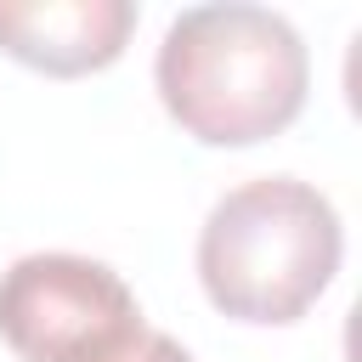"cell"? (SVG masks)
<instances>
[{
  "label": "cell",
  "instance_id": "obj_1",
  "mask_svg": "<svg viewBox=\"0 0 362 362\" xmlns=\"http://www.w3.org/2000/svg\"><path fill=\"white\" fill-rule=\"evenodd\" d=\"M311 57L272 6L221 0L181 11L153 62L164 113L204 147H249L288 130L305 107Z\"/></svg>",
  "mask_w": 362,
  "mask_h": 362
},
{
  "label": "cell",
  "instance_id": "obj_2",
  "mask_svg": "<svg viewBox=\"0 0 362 362\" xmlns=\"http://www.w3.org/2000/svg\"><path fill=\"white\" fill-rule=\"evenodd\" d=\"M345 232L334 204L294 175L232 187L198 232V283L215 311L260 328L300 322L334 283Z\"/></svg>",
  "mask_w": 362,
  "mask_h": 362
},
{
  "label": "cell",
  "instance_id": "obj_3",
  "mask_svg": "<svg viewBox=\"0 0 362 362\" xmlns=\"http://www.w3.org/2000/svg\"><path fill=\"white\" fill-rule=\"evenodd\" d=\"M141 328L130 283L90 255L45 249L0 272V339L23 362H113Z\"/></svg>",
  "mask_w": 362,
  "mask_h": 362
},
{
  "label": "cell",
  "instance_id": "obj_4",
  "mask_svg": "<svg viewBox=\"0 0 362 362\" xmlns=\"http://www.w3.org/2000/svg\"><path fill=\"white\" fill-rule=\"evenodd\" d=\"M136 28L130 0H0V45L40 74H96Z\"/></svg>",
  "mask_w": 362,
  "mask_h": 362
},
{
  "label": "cell",
  "instance_id": "obj_5",
  "mask_svg": "<svg viewBox=\"0 0 362 362\" xmlns=\"http://www.w3.org/2000/svg\"><path fill=\"white\" fill-rule=\"evenodd\" d=\"M113 362H192V356H187L181 339H170V334H158V328H141Z\"/></svg>",
  "mask_w": 362,
  "mask_h": 362
}]
</instances>
